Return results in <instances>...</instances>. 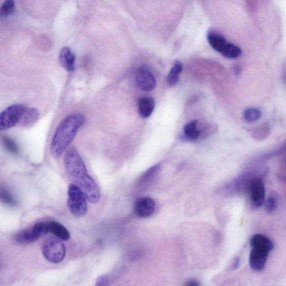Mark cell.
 <instances>
[{"instance_id":"3957f363","label":"cell","mask_w":286,"mask_h":286,"mask_svg":"<svg viewBox=\"0 0 286 286\" xmlns=\"http://www.w3.org/2000/svg\"><path fill=\"white\" fill-rule=\"evenodd\" d=\"M67 193V205L70 213L77 218L85 216L88 206L85 193L80 187L74 184H69Z\"/></svg>"},{"instance_id":"ac0fdd59","label":"cell","mask_w":286,"mask_h":286,"mask_svg":"<svg viewBox=\"0 0 286 286\" xmlns=\"http://www.w3.org/2000/svg\"><path fill=\"white\" fill-rule=\"evenodd\" d=\"M198 122L191 121L184 126L183 132L184 136L189 140L195 141L199 138L201 131L197 129Z\"/></svg>"},{"instance_id":"d4e9b609","label":"cell","mask_w":286,"mask_h":286,"mask_svg":"<svg viewBox=\"0 0 286 286\" xmlns=\"http://www.w3.org/2000/svg\"><path fill=\"white\" fill-rule=\"evenodd\" d=\"M270 132V128L269 126L266 125H263L259 127V128L254 131V136L255 138L258 139H265L269 134Z\"/></svg>"},{"instance_id":"4fadbf2b","label":"cell","mask_w":286,"mask_h":286,"mask_svg":"<svg viewBox=\"0 0 286 286\" xmlns=\"http://www.w3.org/2000/svg\"><path fill=\"white\" fill-rule=\"evenodd\" d=\"M252 248H256L267 250L271 252L274 245L272 241L267 236L261 234L254 235L250 241Z\"/></svg>"},{"instance_id":"603a6c76","label":"cell","mask_w":286,"mask_h":286,"mask_svg":"<svg viewBox=\"0 0 286 286\" xmlns=\"http://www.w3.org/2000/svg\"><path fill=\"white\" fill-rule=\"evenodd\" d=\"M265 208L268 214H272L276 210L277 206H278V197L275 193L272 194L267 198L265 200Z\"/></svg>"},{"instance_id":"6da1fadb","label":"cell","mask_w":286,"mask_h":286,"mask_svg":"<svg viewBox=\"0 0 286 286\" xmlns=\"http://www.w3.org/2000/svg\"><path fill=\"white\" fill-rule=\"evenodd\" d=\"M64 163L69 177L85 193L87 200L92 204H98L101 198L99 188L88 173L85 162L76 149H68L65 153Z\"/></svg>"},{"instance_id":"44dd1931","label":"cell","mask_w":286,"mask_h":286,"mask_svg":"<svg viewBox=\"0 0 286 286\" xmlns=\"http://www.w3.org/2000/svg\"><path fill=\"white\" fill-rule=\"evenodd\" d=\"M160 171V165H155L151 167L142 175L140 179V183H146L152 181L153 178H155L156 176L159 173Z\"/></svg>"},{"instance_id":"d6986e66","label":"cell","mask_w":286,"mask_h":286,"mask_svg":"<svg viewBox=\"0 0 286 286\" xmlns=\"http://www.w3.org/2000/svg\"><path fill=\"white\" fill-rule=\"evenodd\" d=\"M262 115V112L259 109L250 108L245 110L243 116L246 122L252 123L260 119Z\"/></svg>"},{"instance_id":"4316f807","label":"cell","mask_w":286,"mask_h":286,"mask_svg":"<svg viewBox=\"0 0 286 286\" xmlns=\"http://www.w3.org/2000/svg\"><path fill=\"white\" fill-rule=\"evenodd\" d=\"M240 266V259L239 257H235L232 261L230 265V268L232 270L238 269Z\"/></svg>"},{"instance_id":"5b68a950","label":"cell","mask_w":286,"mask_h":286,"mask_svg":"<svg viewBox=\"0 0 286 286\" xmlns=\"http://www.w3.org/2000/svg\"><path fill=\"white\" fill-rule=\"evenodd\" d=\"M57 237H51L46 239L42 245L43 256L48 262L59 263L65 257L66 249L63 242Z\"/></svg>"},{"instance_id":"f1b7e54d","label":"cell","mask_w":286,"mask_h":286,"mask_svg":"<svg viewBox=\"0 0 286 286\" xmlns=\"http://www.w3.org/2000/svg\"></svg>"},{"instance_id":"7402d4cb","label":"cell","mask_w":286,"mask_h":286,"mask_svg":"<svg viewBox=\"0 0 286 286\" xmlns=\"http://www.w3.org/2000/svg\"><path fill=\"white\" fill-rule=\"evenodd\" d=\"M0 192V197L2 203L9 206H15L17 205L15 197L7 189L1 188Z\"/></svg>"},{"instance_id":"8992f818","label":"cell","mask_w":286,"mask_h":286,"mask_svg":"<svg viewBox=\"0 0 286 286\" xmlns=\"http://www.w3.org/2000/svg\"><path fill=\"white\" fill-rule=\"evenodd\" d=\"M25 107L16 104L8 107L0 114V130L4 131L17 126Z\"/></svg>"},{"instance_id":"ba28073f","label":"cell","mask_w":286,"mask_h":286,"mask_svg":"<svg viewBox=\"0 0 286 286\" xmlns=\"http://www.w3.org/2000/svg\"><path fill=\"white\" fill-rule=\"evenodd\" d=\"M156 210L155 201L149 197L140 198L136 201L134 206L135 214L140 218L151 217L155 213Z\"/></svg>"},{"instance_id":"8fae6325","label":"cell","mask_w":286,"mask_h":286,"mask_svg":"<svg viewBox=\"0 0 286 286\" xmlns=\"http://www.w3.org/2000/svg\"><path fill=\"white\" fill-rule=\"evenodd\" d=\"M61 67L68 72H72L75 70L76 56L70 48L64 47L61 50L58 57Z\"/></svg>"},{"instance_id":"5bb4252c","label":"cell","mask_w":286,"mask_h":286,"mask_svg":"<svg viewBox=\"0 0 286 286\" xmlns=\"http://www.w3.org/2000/svg\"><path fill=\"white\" fill-rule=\"evenodd\" d=\"M155 108V101L151 97H142L138 100V110L140 115L148 118L152 115Z\"/></svg>"},{"instance_id":"83f0119b","label":"cell","mask_w":286,"mask_h":286,"mask_svg":"<svg viewBox=\"0 0 286 286\" xmlns=\"http://www.w3.org/2000/svg\"><path fill=\"white\" fill-rule=\"evenodd\" d=\"M187 285L192 286H199V284H198L197 282L195 280H191L190 282H188Z\"/></svg>"},{"instance_id":"52a82bcc","label":"cell","mask_w":286,"mask_h":286,"mask_svg":"<svg viewBox=\"0 0 286 286\" xmlns=\"http://www.w3.org/2000/svg\"><path fill=\"white\" fill-rule=\"evenodd\" d=\"M247 188L252 207L256 209L261 208L266 200L265 184L261 179L253 178L250 179Z\"/></svg>"},{"instance_id":"9c48e42d","label":"cell","mask_w":286,"mask_h":286,"mask_svg":"<svg viewBox=\"0 0 286 286\" xmlns=\"http://www.w3.org/2000/svg\"><path fill=\"white\" fill-rule=\"evenodd\" d=\"M136 84L141 90L150 92L155 89L157 82L155 76L146 68H139L136 74Z\"/></svg>"},{"instance_id":"9a60e30c","label":"cell","mask_w":286,"mask_h":286,"mask_svg":"<svg viewBox=\"0 0 286 286\" xmlns=\"http://www.w3.org/2000/svg\"><path fill=\"white\" fill-rule=\"evenodd\" d=\"M48 230L59 239L67 241L70 238V235L67 229L62 224L56 222L47 223Z\"/></svg>"},{"instance_id":"7a4b0ae2","label":"cell","mask_w":286,"mask_h":286,"mask_svg":"<svg viewBox=\"0 0 286 286\" xmlns=\"http://www.w3.org/2000/svg\"><path fill=\"white\" fill-rule=\"evenodd\" d=\"M86 118L81 113H73L66 117L57 127L51 144L53 157L59 158L76 137Z\"/></svg>"},{"instance_id":"ffe728a7","label":"cell","mask_w":286,"mask_h":286,"mask_svg":"<svg viewBox=\"0 0 286 286\" xmlns=\"http://www.w3.org/2000/svg\"><path fill=\"white\" fill-rule=\"evenodd\" d=\"M15 11L14 0H5L2 4L0 14L1 17H7L14 14Z\"/></svg>"},{"instance_id":"30bf717a","label":"cell","mask_w":286,"mask_h":286,"mask_svg":"<svg viewBox=\"0 0 286 286\" xmlns=\"http://www.w3.org/2000/svg\"><path fill=\"white\" fill-rule=\"evenodd\" d=\"M270 253L265 249L252 248L249 258L250 268L254 271H262L265 268Z\"/></svg>"},{"instance_id":"7c38bea8","label":"cell","mask_w":286,"mask_h":286,"mask_svg":"<svg viewBox=\"0 0 286 286\" xmlns=\"http://www.w3.org/2000/svg\"><path fill=\"white\" fill-rule=\"evenodd\" d=\"M39 118V112L37 109L25 108L17 126L22 128H29L33 126Z\"/></svg>"},{"instance_id":"2e32d148","label":"cell","mask_w":286,"mask_h":286,"mask_svg":"<svg viewBox=\"0 0 286 286\" xmlns=\"http://www.w3.org/2000/svg\"><path fill=\"white\" fill-rule=\"evenodd\" d=\"M40 237L33 228L32 229L24 230L18 233L15 237V239L17 243L25 245L33 243Z\"/></svg>"},{"instance_id":"277c9868","label":"cell","mask_w":286,"mask_h":286,"mask_svg":"<svg viewBox=\"0 0 286 286\" xmlns=\"http://www.w3.org/2000/svg\"><path fill=\"white\" fill-rule=\"evenodd\" d=\"M208 41L210 46L224 57L228 59L239 58L242 51L238 46L228 42L225 38L215 32H210L208 35Z\"/></svg>"},{"instance_id":"e0dca14e","label":"cell","mask_w":286,"mask_h":286,"mask_svg":"<svg viewBox=\"0 0 286 286\" xmlns=\"http://www.w3.org/2000/svg\"><path fill=\"white\" fill-rule=\"evenodd\" d=\"M182 70V63L179 61H175L167 76V83L170 86H174L177 84Z\"/></svg>"},{"instance_id":"cb8c5ba5","label":"cell","mask_w":286,"mask_h":286,"mask_svg":"<svg viewBox=\"0 0 286 286\" xmlns=\"http://www.w3.org/2000/svg\"><path fill=\"white\" fill-rule=\"evenodd\" d=\"M2 143L4 147H5L8 152L15 154V155L18 153L19 149L17 148V145L14 141L11 138L3 137L2 138Z\"/></svg>"},{"instance_id":"484cf974","label":"cell","mask_w":286,"mask_h":286,"mask_svg":"<svg viewBox=\"0 0 286 286\" xmlns=\"http://www.w3.org/2000/svg\"><path fill=\"white\" fill-rule=\"evenodd\" d=\"M109 278L107 275H102L98 277L96 280V286H103L109 285Z\"/></svg>"}]
</instances>
